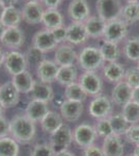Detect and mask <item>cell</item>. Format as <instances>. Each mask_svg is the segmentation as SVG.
<instances>
[{
    "instance_id": "52a82bcc",
    "label": "cell",
    "mask_w": 139,
    "mask_h": 156,
    "mask_svg": "<svg viewBox=\"0 0 139 156\" xmlns=\"http://www.w3.org/2000/svg\"><path fill=\"white\" fill-rule=\"evenodd\" d=\"M73 142H74L73 130L67 124H64L60 128H58L56 131L52 133L50 137V145L52 146L55 153L68 150Z\"/></svg>"
},
{
    "instance_id": "83f0119b",
    "label": "cell",
    "mask_w": 139,
    "mask_h": 156,
    "mask_svg": "<svg viewBox=\"0 0 139 156\" xmlns=\"http://www.w3.org/2000/svg\"><path fill=\"white\" fill-rule=\"evenodd\" d=\"M42 23L46 29L52 30L64 25V16L58 9H45L42 18Z\"/></svg>"
},
{
    "instance_id": "603a6c76",
    "label": "cell",
    "mask_w": 139,
    "mask_h": 156,
    "mask_svg": "<svg viewBox=\"0 0 139 156\" xmlns=\"http://www.w3.org/2000/svg\"><path fill=\"white\" fill-rule=\"evenodd\" d=\"M12 84L19 90L20 94H30L35 79L28 70L12 76Z\"/></svg>"
},
{
    "instance_id": "9f6ffc18",
    "label": "cell",
    "mask_w": 139,
    "mask_h": 156,
    "mask_svg": "<svg viewBox=\"0 0 139 156\" xmlns=\"http://www.w3.org/2000/svg\"><path fill=\"white\" fill-rule=\"evenodd\" d=\"M127 1V3H129V2H138L139 0H126Z\"/></svg>"
},
{
    "instance_id": "484cf974",
    "label": "cell",
    "mask_w": 139,
    "mask_h": 156,
    "mask_svg": "<svg viewBox=\"0 0 139 156\" xmlns=\"http://www.w3.org/2000/svg\"><path fill=\"white\" fill-rule=\"evenodd\" d=\"M84 25L89 37H92V39L103 37L106 22L103 21L99 16H90L84 22Z\"/></svg>"
},
{
    "instance_id": "7bdbcfd3",
    "label": "cell",
    "mask_w": 139,
    "mask_h": 156,
    "mask_svg": "<svg viewBox=\"0 0 139 156\" xmlns=\"http://www.w3.org/2000/svg\"><path fill=\"white\" fill-rule=\"evenodd\" d=\"M11 135V123L4 115H0V138Z\"/></svg>"
},
{
    "instance_id": "4fadbf2b",
    "label": "cell",
    "mask_w": 139,
    "mask_h": 156,
    "mask_svg": "<svg viewBox=\"0 0 139 156\" xmlns=\"http://www.w3.org/2000/svg\"><path fill=\"white\" fill-rule=\"evenodd\" d=\"M32 45L34 47H36L39 50H41L42 52H44V53L55 50L58 46L51 30L46 28L39 30L34 34L33 39H32Z\"/></svg>"
},
{
    "instance_id": "d6a6232c",
    "label": "cell",
    "mask_w": 139,
    "mask_h": 156,
    "mask_svg": "<svg viewBox=\"0 0 139 156\" xmlns=\"http://www.w3.org/2000/svg\"><path fill=\"white\" fill-rule=\"evenodd\" d=\"M19 152V143L12 136L0 138V156H18Z\"/></svg>"
},
{
    "instance_id": "836d02e7",
    "label": "cell",
    "mask_w": 139,
    "mask_h": 156,
    "mask_svg": "<svg viewBox=\"0 0 139 156\" xmlns=\"http://www.w3.org/2000/svg\"><path fill=\"white\" fill-rule=\"evenodd\" d=\"M120 18L129 25L138 22L139 21V1L129 2L126 5H123Z\"/></svg>"
},
{
    "instance_id": "f907efd6",
    "label": "cell",
    "mask_w": 139,
    "mask_h": 156,
    "mask_svg": "<svg viewBox=\"0 0 139 156\" xmlns=\"http://www.w3.org/2000/svg\"><path fill=\"white\" fill-rule=\"evenodd\" d=\"M5 29H6L5 25H4L3 23H2L1 21H0V41H1L2 37H3V34H4V31H5Z\"/></svg>"
},
{
    "instance_id": "e575fe53",
    "label": "cell",
    "mask_w": 139,
    "mask_h": 156,
    "mask_svg": "<svg viewBox=\"0 0 139 156\" xmlns=\"http://www.w3.org/2000/svg\"><path fill=\"white\" fill-rule=\"evenodd\" d=\"M123 52L129 60H139V37H131L123 45Z\"/></svg>"
},
{
    "instance_id": "4316f807",
    "label": "cell",
    "mask_w": 139,
    "mask_h": 156,
    "mask_svg": "<svg viewBox=\"0 0 139 156\" xmlns=\"http://www.w3.org/2000/svg\"><path fill=\"white\" fill-rule=\"evenodd\" d=\"M78 79V70L75 65L72 66H64L59 67L56 76V80L59 84L68 87V85L74 83Z\"/></svg>"
},
{
    "instance_id": "ffe728a7",
    "label": "cell",
    "mask_w": 139,
    "mask_h": 156,
    "mask_svg": "<svg viewBox=\"0 0 139 156\" xmlns=\"http://www.w3.org/2000/svg\"><path fill=\"white\" fill-rule=\"evenodd\" d=\"M30 96L33 100L49 103L54 98V90L50 83H46L37 79L34 81L31 92H30Z\"/></svg>"
},
{
    "instance_id": "8d00e7d4",
    "label": "cell",
    "mask_w": 139,
    "mask_h": 156,
    "mask_svg": "<svg viewBox=\"0 0 139 156\" xmlns=\"http://www.w3.org/2000/svg\"><path fill=\"white\" fill-rule=\"evenodd\" d=\"M93 127H95L98 136L103 137V140L113 134L112 128H111V125H110V122L108 118L98 120V122L96 123V125Z\"/></svg>"
},
{
    "instance_id": "681fc988",
    "label": "cell",
    "mask_w": 139,
    "mask_h": 156,
    "mask_svg": "<svg viewBox=\"0 0 139 156\" xmlns=\"http://www.w3.org/2000/svg\"><path fill=\"white\" fill-rule=\"evenodd\" d=\"M4 58H5V52H4L1 48H0V68L3 66Z\"/></svg>"
},
{
    "instance_id": "f35d334b",
    "label": "cell",
    "mask_w": 139,
    "mask_h": 156,
    "mask_svg": "<svg viewBox=\"0 0 139 156\" xmlns=\"http://www.w3.org/2000/svg\"><path fill=\"white\" fill-rule=\"evenodd\" d=\"M25 56H26L27 64L33 65V66H37L43 59H45L44 52H42L41 50H39L36 47H34L33 45L28 48L27 52L25 53Z\"/></svg>"
},
{
    "instance_id": "b9f144b4",
    "label": "cell",
    "mask_w": 139,
    "mask_h": 156,
    "mask_svg": "<svg viewBox=\"0 0 139 156\" xmlns=\"http://www.w3.org/2000/svg\"><path fill=\"white\" fill-rule=\"evenodd\" d=\"M53 37H54L55 41L58 45L59 44H64V43L67 42V37H68V31H67V27L65 26H59L56 27V28L51 30Z\"/></svg>"
},
{
    "instance_id": "3957f363",
    "label": "cell",
    "mask_w": 139,
    "mask_h": 156,
    "mask_svg": "<svg viewBox=\"0 0 139 156\" xmlns=\"http://www.w3.org/2000/svg\"><path fill=\"white\" fill-rule=\"evenodd\" d=\"M112 109L113 102L111 98L102 94L93 97L92 101L89 102V106H88L89 115L97 120L109 118L112 115Z\"/></svg>"
},
{
    "instance_id": "cb8c5ba5",
    "label": "cell",
    "mask_w": 139,
    "mask_h": 156,
    "mask_svg": "<svg viewBox=\"0 0 139 156\" xmlns=\"http://www.w3.org/2000/svg\"><path fill=\"white\" fill-rule=\"evenodd\" d=\"M126 69L122 64L117 62H107L103 67V75L108 82L111 83H117L123 80Z\"/></svg>"
},
{
    "instance_id": "7a4b0ae2",
    "label": "cell",
    "mask_w": 139,
    "mask_h": 156,
    "mask_svg": "<svg viewBox=\"0 0 139 156\" xmlns=\"http://www.w3.org/2000/svg\"><path fill=\"white\" fill-rule=\"evenodd\" d=\"M78 65L84 71H97L104 65V58H103L101 51L98 47L95 46H86L82 48L81 51L78 54L77 59Z\"/></svg>"
},
{
    "instance_id": "d4e9b609",
    "label": "cell",
    "mask_w": 139,
    "mask_h": 156,
    "mask_svg": "<svg viewBox=\"0 0 139 156\" xmlns=\"http://www.w3.org/2000/svg\"><path fill=\"white\" fill-rule=\"evenodd\" d=\"M64 118L61 117V115H60L59 112L50 110V112L45 115L44 119L40 122V124H41L42 129L44 130L45 132L52 134L53 132H55L58 128H60L64 124Z\"/></svg>"
},
{
    "instance_id": "8992f818",
    "label": "cell",
    "mask_w": 139,
    "mask_h": 156,
    "mask_svg": "<svg viewBox=\"0 0 139 156\" xmlns=\"http://www.w3.org/2000/svg\"><path fill=\"white\" fill-rule=\"evenodd\" d=\"M27 60L24 53L18 50H9L5 52L3 67L9 75L14 76L27 70Z\"/></svg>"
},
{
    "instance_id": "c3c4849f",
    "label": "cell",
    "mask_w": 139,
    "mask_h": 156,
    "mask_svg": "<svg viewBox=\"0 0 139 156\" xmlns=\"http://www.w3.org/2000/svg\"><path fill=\"white\" fill-rule=\"evenodd\" d=\"M55 156H76L75 153L71 152L69 150H65V151H62V152H59V153H56Z\"/></svg>"
},
{
    "instance_id": "2e32d148",
    "label": "cell",
    "mask_w": 139,
    "mask_h": 156,
    "mask_svg": "<svg viewBox=\"0 0 139 156\" xmlns=\"http://www.w3.org/2000/svg\"><path fill=\"white\" fill-rule=\"evenodd\" d=\"M44 7L41 2H26L22 9V19L30 25H36L42 23L44 15Z\"/></svg>"
},
{
    "instance_id": "4dcf8cb0",
    "label": "cell",
    "mask_w": 139,
    "mask_h": 156,
    "mask_svg": "<svg viewBox=\"0 0 139 156\" xmlns=\"http://www.w3.org/2000/svg\"><path fill=\"white\" fill-rule=\"evenodd\" d=\"M108 119H109L113 134L117 135V136H122V135L126 134L127 130L129 129V127H130V124H129L128 121L125 119V117L123 115L122 112L112 114Z\"/></svg>"
},
{
    "instance_id": "ab89813d",
    "label": "cell",
    "mask_w": 139,
    "mask_h": 156,
    "mask_svg": "<svg viewBox=\"0 0 139 156\" xmlns=\"http://www.w3.org/2000/svg\"><path fill=\"white\" fill-rule=\"evenodd\" d=\"M127 83L134 90L139 87V70L137 67L129 68L126 70L125 77H123Z\"/></svg>"
},
{
    "instance_id": "44dd1931",
    "label": "cell",
    "mask_w": 139,
    "mask_h": 156,
    "mask_svg": "<svg viewBox=\"0 0 139 156\" xmlns=\"http://www.w3.org/2000/svg\"><path fill=\"white\" fill-rule=\"evenodd\" d=\"M49 112L50 109L48 103L33 99L30 100L25 108V115L34 123L41 122Z\"/></svg>"
},
{
    "instance_id": "f546056e",
    "label": "cell",
    "mask_w": 139,
    "mask_h": 156,
    "mask_svg": "<svg viewBox=\"0 0 139 156\" xmlns=\"http://www.w3.org/2000/svg\"><path fill=\"white\" fill-rule=\"evenodd\" d=\"M22 12L15 5L6 6L4 14L2 16L1 22L5 25V27H19L22 21Z\"/></svg>"
},
{
    "instance_id": "9c48e42d",
    "label": "cell",
    "mask_w": 139,
    "mask_h": 156,
    "mask_svg": "<svg viewBox=\"0 0 139 156\" xmlns=\"http://www.w3.org/2000/svg\"><path fill=\"white\" fill-rule=\"evenodd\" d=\"M78 82L88 96L96 97L102 93L103 80L95 71H84L78 78Z\"/></svg>"
},
{
    "instance_id": "60d3db41",
    "label": "cell",
    "mask_w": 139,
    "mask_h": 156,
    "mask_svg": "<svg viewBox=\"0 0 139 156\" xmlns=\"http://www.w3.org/2000/svg\"><path fill=\"white\" fill-rule=\"evenodd\" d=\"M125 137L126 140L130 144H133L135 146L139 145V123L130 125V127H129V129L125 134Z\"/></svg>"
},
{
    "instance_id": "f1b7e54d",
    "label": "cell",
    "mask_w": 139,
    "mask_h": 156,
    "mask_svg": "<svg viewBox=\"0 0 139 156\" xmlns=\"http://www.w3.org/2000/svg\"><path fill=\"white\" fill-rule=\"evenodd\" d=\"M105 62H117V59L120 56V48L118 47V44L112 42L104 41L101 43L99 47Z\"/></svg>"
},
{
    "instance_id": "ee69618b",
    "label": "cell",
    "mask_w": 139,
    "mask_h": 156,
    "mask_svg": "<svg viewBox=\"0 0 139 156\" xmlns=\"http://www.w3.org/2000/svg\"><path fill=\"white\" fill-rule=\"evenodd\" d=\"M83 156H105L101 147L97 145H92L83 149Z\"/></svg>"
},
{
    "instance_id": "277c9868",
    "label": "cell",
    "mask_w": 139,
    "mask_h": 156,
    "mask_svg": "<svg viewBox=\"0 0 139 156\" xmlns=\"http://www.w3.org/2000/svg\"><path fill=\"white\" fill-rule=\"evenodd\" d=\"M123 7L122 0H97L96 4L98 16L106 23L120 18Z\"/></svg>"
},
{
    "instance_id": "f6af8a7d",
    "label": "cell",
    "mask_w": 139,
    "mask_h": 156,
    "mask_svg": "<svg viewBox=\"0 0 139 156\" xmlns=\"http://www.w3.org/2000/svg\"><path fill=\"white\" fill-rule=\"evenodd\" d=\"M64 0H41L43 6H46L47 9H57V7L62 3Z\"/></svg>"
},
{
    "instance_id": "5b68a950",
    "label": "cell",
    "mask_w": 139,
    "mask_h": 156,
    "mask_svg": "<svg viewBox=\"0 0 139 156\" xmlns=\"http://www.w3.org/2000/svg\"><path fill=\"white\" fill-rule=\"evenodd\" d=\"M129 34V24L122 18H118L106 23L103 39L104 41L118 44L127 37Z\"/></svg>"
},
{
    "instance_id": "f5cc1de1",
    "label": "cell",
    "mask_w": 139,
    "mask_h": 156,
    "mask_svg": "<svg viewBox=\"0 0 139 156\" xmlns=\"http://www.w3.org/2000/svg\"><path fill=\"white\" fill-rule=\"evenodd\" d=\"M6 108L3 106V104H2L1 102H0V115H3V112H4V110H5Z\"/></svg>"
},
{
    "instance_id": "7dc6e473",
    "label": "cell",
    "mask_w": 139,
    "mask_h": 156,
    "mask_svg": "<svg viewBox=\"0 0 139 156\" xmlns=\"http://www.w3.org/2000/svg\"><path fill=\"white\" fill-rule=\"evenodd\" d=\"M18 1H19V0H0V2H1L2 4H4L5 6H12V5H15V4H17Z\"/></svg>"
},
{
    "instance_id": "bcb514c9",
    "label": "cell",
    "mask_w": 139,
    "mask_h": 156,
    "mask_svg": "<svg viewBox=\"0 0 139 156\" xmlns=\"http://www.w3.org/2000/svg\"><path fill=\"white\" fill-rule=\"evenodd\" d=\"M132 101L138 103L139 104V87L133 90V95H132Z\"/></svg>"
},
{
    "instance_id": "d590c367",
    "label": "cell",
    "mask_w": 139,
    "mask_h": 156,
    "mask_svg": "<svg viewBox=\"0 0 139 156\" xmlns=\"http://www.w3.org/2000/svg\"><path fill=\"white\" fill-rule=\"evenodd\" d=\"M122 114L129 124H137L139 123V104L134 101L128 102L123 106Z\"/></svg>"
},
{
    "instance_id": "ac0fdd59",
    "label": "cell",
    "mask_w": 139,
    "mask_h": 156,
    "mask_svg": "<svg viewBox=\"0 0 139 156\" xmlns=\"http://www.w3.org/2000/svg\"><path fill=\"white\" fill-rule=\"evenodd\" d=\"M133 89L129 85L125 80L115 83L114 87L111 92V100L114 104L118 106H123L128 102L132 101Z\"/></svg>"
},
{
    "instance_id": "6f0895ef",
    "label": "cell",
    "mask_w": 139,
    "mask_h": 156,
    "mask_svg": "<svg viewBox=\"0 0 139 156\" xmlns=\"http://www.w3.org/2000/svg\"><path fill=\"white\" fill-rule=\"evenodd\" d=\"M136 67H137V68H138V70H139V60L137 62V66H136Z\"/></svg>"
},
{
    "instance_id": "e0dca14e",
    "label": "cell",
    "mask_w": 139,
    "mask_h": 156,
    "mask_svg": "<svg viewBox=\"0 0 139 156\" xmlns=\"http://www.w3.org/2000/svg\"><path fill=\"white\" fill-rule=\"evenodd\" d=\"M67 42L72 46H79L88 40V34L85 28L84 22H72L67 27Z\"/></svg>"
},
{
    "instance_id": "11a10c76",
    "label": "cell",
    "mask_w": 139,
    "mask_h": 156,
    "mask_svg": "<svg viewBox=\"0 0 139 156\" xmlns=\"http://www.w3.org/2000/svg\"><path fill=\"white\" fill-rule=\"evenodd\" d=\"M23 1L26 3V2H41V0H23Z\"/></svg>"
},
{
    "instance_id": "1f68e13d",
    "label": "cell",
    "mask_w": 139,
    "mask_h": 156,
    "mask_svg": "<svg viewBox=\"0 0 139 156\" xmlns=\"http://www.w3.org/2000/svg\"><path fill=\"white\" fill-rule=\"evenodd\" d=\"M87 97H88V95L85 93V90L82 89V87L80 85V83L78 81L65 87L64 98L67 100L83 103L86 100Z\"/></svg>"
},
{
    "instance_id": "30bf717a",
    "label": "cell",
    "mask_w": 139,
    "mask_h": 156,
    "mask_svg": "<svg viewBox=\"0 0 139 156\" xmlns=\"http://www.w3.org/2000/svg\"><path fill=\"white\" fill-rule=\"evenodd\" d=\"M78 59V53L69 43L59 44L54 51V62L59 67L72 66Z\"/></svg>"
},
{
    "instance_id": "d6986e66",
    "label": "cell",
    "mask_w": 139,
    "mask_h": 156,
    "mask_svg": "<svg viewBox=\"0 0 139 156\" xmlns=\"http://www.w3.org/2000/svg\"><path fill=\"white\" fill-rule=\"evenodd\" d=\"M20 101V93L12 81L0 84V102L5 108H11L18 105Z\"/></svg>"
},
{
    "instance_id": "680465c9",
    "label": "cell",
    "mask_w": 139,
    "mask_h": 156,
    "mask_svg": "<svg viewBox=\"0 0 139 156\" xmlns=\"http://www.w3.org/2000/svg\"><path fill=\"white\" fill-rule=\"evenodd\" d=\"M127 156H135V155H134V154H133V153H132V154H128Z\"/></svg>"
},
{
    "instance_id": "7402d4cb",
    "label": "cell",
    "mask_w": 139,
    "mask_h": 156,
    "mask_svg": "<svg viewBox=\"0 0 139 156\" xmlns=\"http://www.w3.org/2000/svg\"><path fill=\"white\" fill-rule=\"evenodd\" d=\"M101 148L105 156H123L125 152V146L122 138L115 134L104 138Z\"/></svg>"
},
{
    "instance_id": "74e56055",
    "label": "cell",
    "mask_w": 139,
    "mask_h": 156,
    "mask_svg": "<svg viewBox=\"0 0 139 156\" xmlns=\"http://www.w3.org/2000/svg\"><path fill=\"white\" fill-rule=\"evenodd\" d=\"M56 153L53 150L52 146L50 143H41V144H36L33 146L30 156H55Z\"/></svg>"
},
{
    "instance_id": "8fae6325",
    "label": "cell",
    "mask_w": 139,
    "mask_h": 156,
    "mask_svg": "<svg viewBox=\"0 0 139 156\" xmlns=\"http://www.w3.org/2000/svg\"><path fill=\"white\" fill-rule=\"evenodd\" d=\"M83 103L71 101V100L64 99L61 104L59 105V114L67 122H76L81 118L83 114Z\"/></svg>"
},
{
    "instance_id": "9a60e30c",
    "label": "cell",
    "mask_w": 139,
    "mask_h": 156,
    "mask_svg": "<svg viewBox=\"0 0 139 156\" xmlns=\"http://www.w3.org/2000/svg\"><path fill=\"white\" fill-rule=\"evenodd\" d=\"M58 69H59V66L54 60H50L46 58L43 59L36 66L37 79L43 82L51 84L53 81L56 80Z\"/></svg>"
},
{
    "instance_id": "ba28073f",
    "label": "cell",
    "mask_w": 139,
    "mask_h": 156,
    "mask_svg": "<svg viewBox=\"0 0 139 156\" xmlns=\"http://www.w3.org/2000/svg\"><path fill=\"white\" fill-rule=\"evenodd\" d=\"M97 137L98 134L96 132L95 127L92 125L86 124V123L78 125L73 130L74 143L77 146H79L80 148H82V149H85V148L95 144Z\"/></svg>"
},
{
    "instance_id": "db71d44e",
    "label": "cell",
    "mask_w": 139,
    "mask_h": 156,
    "mask_svg": "<svg viewBox=\"0 0 139 156\" xmlns=\"http://www.w3.org/2000/svg\"><path fill=\"white\" fill-rule=\"evenodd\" d=\"M133 154L135 155V156H139V145L138 146H135V149H134Z\"/></svg>"
},
{
    "instance_id": "6da1fadb",
    "label": "cell",
    "mask_w": 139,
    "mask_h": 156,
    "mask_svg": "<svg viewBox=\"0 0 139 156\" xmlns=\"http://www.w3.org/2000/svg\"><path fill=\"white\" fill-rule=\"evenodd\" d=\"M11 136L20 144H28L34 140L36 125L26 115H16L9 121Z\"/></svg>"
},
{
    "instance_id": "5bb4252c",
    "label": "cell",
    "mask_w": 139,
    "mask_h": 156,
    "mask_svg": "<svg viewBox=\"0 0 139 156\" xmlns=\"http://www.w3.org/2000/svg\"><path fill=\"white\" fill-rule=\"evenodd\" d=\"M0 42L9 50H18L23 46L25 42L23 30L20 27H7Z\"/></svg>"
},
{
    "instance_id": "816d5d0a",
    "label": "cell",
    "mask_w": 139,
    "mask_h": 156,
    "mask_svg": "<svg viewBox=\"0 0 139 156\" xmlns=\"http://www.w3.org/2000/svg\"><path fill=\"white\" fill-rule=\"evenodd\" d=\"M5 5L4 4H2L1 2H0V21H1V19H2V16H3V14H4V11H5Z\"/></svg>"
},
{
    "instance_id": "7c38bea8",
    "label": "cell",
    "mask_w": 139,
    "mask_h": 156,
    "mask_svg": "<svg viewBox=\"0 0 139 156\" xmlns=\"http://www.w3.org/2000/svg\"><path fill=\"white\" fill-rule=\"evenodd\" d=\"M68 15L73 22H85L90 17L87 0H72L68 7Z\"/></svg>"
}]
</instances>
